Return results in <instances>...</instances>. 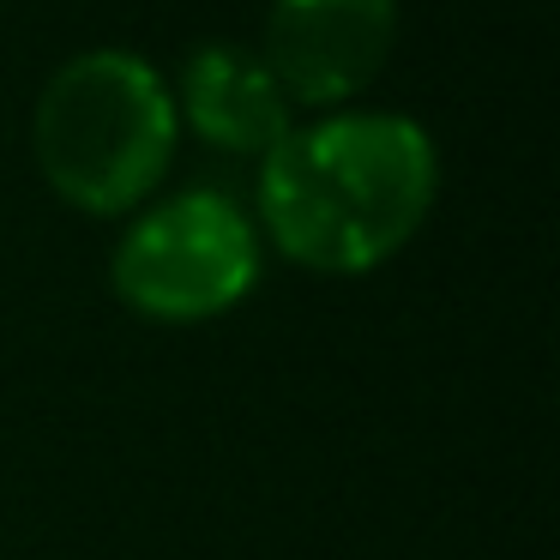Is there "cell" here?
<instances>
[{
  "label": "cell",
  "mask_w": 560,
  "mask_h": 560,
  "mask_svg": "<svg viewBox=\"0 0 560 560\" xmlns=\"http://www.w3.org/2000/svg\"><path fill=\"white\" fill-rule=\"evenodd\" d=\"M182 109L206 145L235 158H266L290 133V97L271 79V67L230 43H211L182 67Z\"/></svg>",
  "instance_id": "5"
},
{
  "label": "cell",
  "mask_w": 560,
  "mask_h": 560,
  "mask_svg": "<svg viewBox=\"0 0 560 560\" xmlns=\"http://www.w3.org/2000/svg\"><path fill=\"white\" fill-rule=\"evenodd\" d=\"M440 187L434 139L404 115H331L290 127L259 170V218L307 271H368L392 259Z\"/></svg>",
  "instance_id": "1"
},
{
  "label": "cell",
  "mask_w": 560,
  "mask_h": 560,
  "mask_svg": "<svg viewBox=\"0 0 560 560\" xmlns=\"http://www.w3.org/2000/svg\"><path fill=\"white\" fill-rule=\"evenodd\" d=\"M259 278V235L223 194H175L115 247V290L151 319H211Z\"/></svg>",
  "instance_id": "3"
},
{
  "label": "cell",
  "mask_w": 560,
  "mask_h": 560,
  "mask_svg": "<svg viewBox=\"0 0 560 560\" xmlns=\"http://www.w3.org/2000/svg\"><path fill=\"white\" fill-rule=\"evenodd\" d=\"M398 0H271L266 67L290 103H343L386 67Z\"/></svg>",
  "instance_id": "4"
},
{
  "label": "cell",
  "mask_w": 560,
  "mask_h": 560,
  "mask_svg": "<svg viewBox=\"0 0 560 560\" xmlns=\"http://www.w3.org/2000/svg\"><path fill=\"white\" fill-rule=\"evenodd\" d=\"M37 170L79 211H127L158 187L175 151V103L139 55L97 49L43 85L31 121Z\"/></svg>",
  "instance_id": "2"
}]
</instances>
